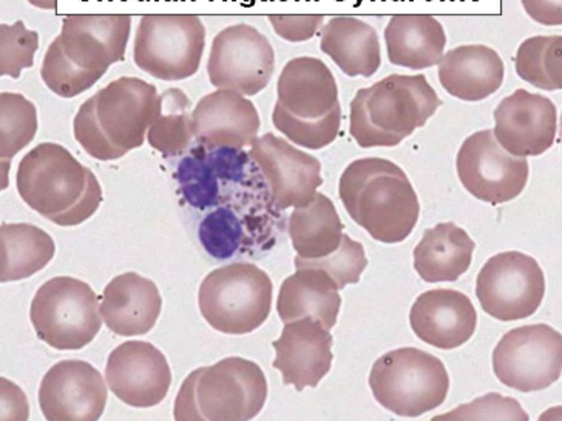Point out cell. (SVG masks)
I'll use <instances>...</instances> for the list:
<instances>
[{"label":"cell","mask_w":562,"mask_h":421,"mask_svg":"<svg viewBox=\"0 0 562 421\" xmlns=\"http://www.w3.org/2000/svg\"><path fill=\"white\" fill-rule=\"evenodd\" d=\"M339 195L348 215L385 244L405 241L419 221L420 204L412 182L389 159L351 162L341 174Z\"/></svg>","instance_id":"1"},{"label":"cell","mask_w":562,"mask_h":421,"mask_svg":"<svg viewBox=\"0 0 562 421\" xmlns=\"http://www.w3.org/2000/svg\"><path fill=\"white\" fill-rule=\"evenodd\" d=\"M18 192L26 206L60 227L86 223L102 203L94 173L59 144L42 143L22 158Z\"/></svg>","instance_id":"2"},{"label":"cell","mask_w":562,"mask_h":421,"mask_svg":"<svg viewBox=\"0 0 562 421\" xmlns=\"http://www.w3.org/2000/svg\"><path fill=\"white\" fill-rule=\"evenodd\" d=\"M442 101L424 75H391L351 102L349 133L362 149L396 147L435 116Z\"/></svg>","instance_id":"3"},{"label":"cell","mask_w":562,"mask_h":421,"mask_svg":"<svg viewBox=\"0 0 562 421\" xmlns=\"http://www.w3.org/2000/svg\"><path fill=\"white\" fill-rule=\"evenodd\" d=\"M268 382L257 363L229 356L193 371L182 383L177 420H252L265 408Z\"/></svg>","instance_id":"4"},{"label":"cell","mask_w":562,"mask_h":421,"mask_svg":"<svg viewBox=\"0 0 562 421\" xmlns=\"http://www.w3.org/2000/svg\"><path fill=\"white\" fill-rule=\"evenodd\" d=\"M370 388L375 400L398 417H416L447 400L450 377L438 356L402 348L381 356L372 366Z\"/></svg>","instance_id":"5"},{"label":"cell","mask_w":562,"mask_h":421,"mask_svg":"<svg viewBox=\"0 0 562 421\" xmlns=\"http://www.w3.org/2000/svg\"><path fill=\"white\" fill-rule=\"evenodd\" d=\"M272 292L271 278L256 264L224 265L201 283L200 312L215 331L245 335L268 320Z\"/></svg>","instance_id":"6"},{"label":"cell","mask_w":562,"mask_h":421,"mask_svg":"<svg viewBox=\"0 0 562 421\" xmlns=\"http://www.w3.org/2000/svg\"><path fill=\"white\" fill-rule=\"evenodd\" d=\"M34 331L56 351H79L101 331L98 297L89 284L71 276L48 280L30 310Z\"/></svg>","instance_id":"7"},{"label":"cell","mask_w":562,"mask_h":421,"mask_svg":"<svg viewBox=\"0 0 562 421\" xmlns=\"http://www.w3.org/2000/svg\"><path fill=\"white\" fill-rule=\"evenodd\" d=\"M206 29L196 14H146L133 44L140 70L159 81H182L199 71Z\"/></svg>","instance_id":"8"},{"label":"cell","mask_w":562,"mask_h":421,"mask_svg":"<svg viewBox=\"0 0 562 421\" xmlns=\"http://www.w3.org/2000/svg\"><path fill=\"white\" fill-rule=\"evenodd\" d=\"M108 144L112 161L139 149L157 115V87L138 78H120L81 107Z\"/></svg>","instance_id":"9"},{"label":"cell","mask_w":562,"mask_h":421,"mask_svg":"<svg viewBox=\"0 0 562 421\" xmlns=\"http://www.w3.org/2000/svg\"><path fill=\"white\" fill-rule=\"evenodd\" d=\"M497 380L519 392H538L561 378L562 337L547 325L505 333L493 352Z\"/></svg>","instance_id":"10"},{"label":"cell","mask_w":562,"mask_h":421,"mask_svg":"<svg viewBox=\"0 0 562 421\" xmlns=\"http://www.w3.org/2000/svg\"><path fill=\"white\" fill-rule=\"evenodd\" d=\"M476 295L490 317L499 321L524 320L537 314L544 299V272L526 253H497L477 275Z\"/></svg>","instance_id":"11"},{"label":"cell","mask_w":562,"mask_h":421,"mask_svg":"<svg viewBox=\"0 0 562 421\" xmlns=\"http://www.w3.org/2000/svg\"><path fill=\"white\" fill-rule=\"evenodd\" d=\"M273 70L276 52L271 42L254 26H227L212 42L207 75L218 90L256 96L269 86Z\"/></svg>","instance_id":"12"},{"label":"cell","mask_w":562,"mask_h":421,"mask_svg":"<svg viewBox=\"0 0 562 421\" xmlns=\"http://www.w3.org/2000/svg\"><path fill=\"white\" fill-rule=\"evenodd\" d=\"M456 167L465 191L490 204L518 198L529 181V162L505 151L493 130L477 132L463 140Z\"/></svg>","instance_id":"13"},{"label":"cell","mask_w":562,"mask_h":421,"mask_svg":"<svg viewBox=\"0 0 562 421\" xmlns=\"http://www.w3.org/2000/svg\"><path fill=\"white\" fill-rule=\"evenodd\" d=\"M249 158L268 181L279 210L306 206L323 184L321 161L272 133L250 144Z\"/></svg>","instance_id":"14"},{"label":"cell","mask_w":562,"mask_h":421,"mask_svg":"<svg viewBox=\"0 0 562 421\" xmlns=\"http://www.w3.org/2000/svg\"><path fill=\"white\" fill-rule=\"evenodd\" d=\"M105 382L123 403L154 408L172 385V371L158 348L147 341H127L110 352Z\"/></svg>","instance_id":"15"},{"label":"cell","mask_w":562,"mask_h":421,"mask_svg":"<svg viewBox=\"0 0 562 421\" xmlns=\"http://www.w3.org/2000/svg\"><path fill=\"white\" fill-rule=\"evenodd\" d=\"M108 396V386L97 367L67 360L55 364L42 378L41 411L47 420H100Z\"/></svg>","instance_id":"16"},{"label":"cell","mask_w":562,"mask_h":421,"mask_svg":"<svg viewBox=\"0 0 562 421\" xmlns=\"http://www.w3.org/2000/svg\"><path fill=\"white\" fill-rule=\"evenodd\" d=\"M495 138L513 157H539L552 149L558 133L557 107L549 98L516 90L495 110Z\"/></svg>","instance_id":"17"},{"label":"cell","mask_w":562,"mask_h":421,"mask_svg":"<svg viewBox=\"0 0 562 421\" xmlns=\"http://www.w3.org/2000/svg\"><path fill=\"white\" fill-rule=\"evenodd\" d=\"M131 32L128 14H71L64 19L58 37L75 66L104 76L124 60Z\"/></svg>","instance_id":"18"},{"label":"cell","mask_w":562,"mask_h":421,"mask_svg":"<svg viewBox=\"0 0 562 421\" xmlns=\"http://www.w3.org/2000/svg\"><path fill=\"white\" fill-rule=\"evenodd\" d=\"M272 346L277 354L273 367L281 372L284 385L294 386L299 392L317 388L331 371L333 335L313 318L284 322L283 332Z\"/></svg>","instance_id":"19"},{"label":"cell","mask_w":562,"mask_h":421,"mask_svg":"<svg viewBox=\"0 0 562 421\" xmlns=\"http://www.w3.org/2000/svg\"><path fill=\"white\" fill-rule=\"evenodd\" d=\"M193 138L207 149L243 150L257 139L260 116L252 101L234 90H216L191 113Z\"/></svg>","instance_id":"20"},{"label":"cell","mask_w":562,"mask_h":421,"mask_svg":"<svg viewBox=\"0 0 562 421\" xmlns=\"http://www.w3.org/2000/svg\"><path fill=\"white\" fill-rule=\"evenodd\" d=\"M409 325L424 343L451 351L472 339L476 331L477 314L473 303L462 292L428 291L414 303Z\"/></svg>","instance_id":"21"},{"label":"cell","mask_w":562,"mask_h":421,"mask_svg":"<svg viewBox=\"0 0 562 421\" xmlns=\"http://www.w3.org/2000/svg\"><path fill=\"white\" fill-rule=\"evenodd\" d=\"M277 104L299 120L315 121L333 112L339 102V89L333 71L323 60L302 56L281 70L277 82Z\"/></svg>","instance_id":"22"},{"label":"cell","mask_w":562,"mask_h":421,"mask_svg":"<svg viewBox=\"0 0 562 421\" xmlns=\"http://www.w3.org/2000/svg\"><path fill=\"white\" fill-rule=\"evenodd\" d=\"M161 309L157 284L135 272L110 281L100 307L102 321L120 337L146 335L157 325Z\"/></svg>","instance_id":"23"},{"label":"cell","mask_w":562,"mask_h":421,"mask_svg":"<svg viewBox=\"0 0 562 421\" xmlns=\"http://www.w3.org/2000/svg\"><path fill=\"white\" fill-rule=\"evenodd\" d=\"M438 66L443 89L461 101L487 100L504 82L503 59L487 45L453 48L442 56Z\"/></svg>","instance_id":"24"},{"label":"cell","mask_w":562,"mask_h":421,"mask_svg":"<svg viewBox=\"0 0 562 421\" xmlns=\"http://www.w3.org/2000/svg\"><path fill=\"white\" fill-rule=\"evenodd\" d=\"M339 286L322 269L300 265L297 272L283 281L277 299V312L283 322L313 318L331 331L339 318Z\"/></svg>","instance_id":"25"},{"label":"cell","mask_w":562,"mask_h":421,"mask_svg":"<svg viewBox=\"0 0 562 421\" xmlns=\"http://www.w3.org/2000/svg\"><path fill=\"white\" fill-rule=\"evenodd\" d=\"M385 45L393 66L425 70L446 55L447 34L430 14H396L386 25Z\"/></svg>","instance_id":"26"},{"label":"cell","mask_w":562,"mask_h":421,"mask_svg":"<svg viewBox=\"0 0 562 421\" xmlns=\"http://www.w3.org/2000/svg\"><path fill=\"white\" fill-rule=\"evenodd\" d=\"M321 48L349 78H371L381 68L379 34L360 19L333 18L323 25Z\"/></svg>","instance_id":"27"},{"label":"cell","mask_w":562,"mask_h":421,"mask_svg":"<svg viewBox=\"0 0 562 421\" xmlns=\"http://www.w3.org/2000/svg\"><path fill=\"white\" fill-rule=\"evenodd\" d=\"M476 244L453 223H440L425 230L414 249V269L427 283H454L472 265Z\"/></svg>","instance_id":"28"},{"label":"cell","mask_w":562,"mask_h":421,"mask_svg":"<svg viewBox=\"0 0 562 421\" xmlns=\"http://www.w3.org/2000/svg\"><path fill=\"white\" fill-rule=\"evenodd\" d=\"M55 241L32 224L0 226V283L30 278L55 257Z\"/></svg>","instance_id":"29"},{"label":"cell","mask_w":562,"mask_h":421,"mask_svg":"<svg viewBox=\"0 0 562 421\" xmlns=\"http://www.w3.org/2000/svg\"><path fill=\"white\" fill-rule=\"evenodd\" d=\"M288 230L299 257L313 260L329 255L339 248L344 223L333 201L323 193H315L311 203L292 212Z\"/></svg>","instance_id":"30"},{"label":"cell","mask_w":562,"mask_h":421,"mask_svg":"<svg viewBox=\"0 0 562 421\" xmlns=\"http://www.w3.org/2000/svg\"><path fill=\"white\" fill-rule=\"evenodd\" d=\"M191 100L180 89L166 90L158 96L157 115L146 138L151 149L165 157H178L191 147L193 139Z\"/></svg>","instance_id":"31"},{"label":"cell","mask_w":562,"mask_h":421,"mask_svg":"<svg viewBox=\"0 0 562 421\" xmlns=\"http://www.w3.org/2000/svg\"><path fill=\"white\" fill-rule=\"evenodd\" d=\"M516 73L537 89H562V36H535L519 45Z\"/></svg>","instance_id":"32"},{"label":"cell","mask_w":562,"mask_h":421,"mask_svg":"<svg viewBox=\"0 0 562 421\" xmlns=\"http://www.w3.org/2000/svg\"><path fill=\"white\" fill-rule=\"evenodd\" d=\"M37 110L24 94L0 93V159H13L32 144Z\"/></svg>","instance_id":"33"},{"label":"cell","mask_w":562,"mask_h":421,"mask_svg":"<svg viewBox=\"0 0 562 421\" xmlns=\"http://www.w3.org/2000/svg\"><path fill=\"white\" fill-rule=\"evenodd\" d=\"M272 123L277 130L283 133L288 139L310 150H321L337 139L341 124V109L337 105L328 115L321 120L305 121L290 115L283 107L276 104L272 113Z\"/></svg>","instance_id":"34"},{"label":"cell","mask_w":562,"mask_h":421,"mask_svg":"<svg viewBox=\"0 0 562 421\" xmlns=\"http://www.w3.org/2000/svg\"><path fill=\"white\" fill-rule=\"evenodd\" d=\"M41 76L48 90L66 100L79 96L83 91L90 90L102 78L93 71L75 66L60 47L59 37L52 42L45 53Z\"/></svg>","instance_id":"35"},{"label":"cell","mask_w":562,"mask_h":421,"mask_svg":"<svg viewBox=\"0 0 562 421\" xmlns=\"http://www.w3.org/2000/svg\"><path fill=\"white\" fill-rule=\"evenodd\" d=\"M295 268L300 265H313V268L322 269L331 275L336 281L339 291L345 289L348 284L359 283L360 276L367 269L368 260L364 255L362 242L351 240L348 235L341 237L340 246L329 255L322 258H295Z\"/></svg>","instance_id":"36"},{"label":"cell","mask_w":562,"mask_h":421,"mask_svg":"<svg viewBox=\"0 0 562 421\" xmlns=\"http://www.w3.org/2000/svg\"><path fill=\"white\" fill-rule=\"evenodd\" d=\"M40 50V34L26 29L24 22L13 25L0 24V78H21L25 68L34 66V56Z\"/></svg>","instance_id":"37"},{"label":"cell","mask_w":562,"mask_h":421,"mask_svg":"<svg viewBox=\"0 0 562 421\" xmlns=\"http://www.w3.org/2000/svg\"><path fill=\"white\" fill-rule=\"evenodd\" d=\"M240 235L237 218L224 208L209 215L200 227V240L204 249L216 258L231 257L237 250Z\"/></svg>","instance_id":"38"},{"label":"cell","mask_w":562,"mask_h":421,"mask_svg":"<svg viewBox=\"0 0 562 421\" xmlns=\"http://www.w3.org/2000/svg\"><path fill=\"white\" fill-rule=\"evenodd\" d=\"M435 420H529L521 405L501 394H488L473 403L463 405L454 411L436 417Z\"/></svg>","instance_id":"39"},{"label":"cell","mask_w":562,"mask_h":421,"mask_svg":"<svg viewBox=\"0 0 562 421\" xmlns=\"http://www.w3.org/2000/svg\"><path fill=\"white\" fill-rule=\"evenodd\" d=\"M323 14H272L269 16L273 32L288 42H306L313 39L321 29Z\"/></svg>","instance_id":"40"},{"label":"cell","mask_w":562,"mask_h":421,"mask_svg":"<svg viewBox=\"0 0 562 421\" xmlns=\"http://www.w3.org/2000/svg\"><path fill=\"white\" fill-rule=\"evenodd\" d=\"M30 405L24 390L0 377V420H29Z\"/></svg>","instance_id":"41"},{"label":"cell","mask_w":562,"mask_h":421,"mask_svg":"<svg viewBox=\"0 0 562 421\" xmlns=\"http://www.w3.org/2000/svg\"><path fill=\"white\" fill-rule=\"evenodd\" d=\"M524 9L533 21L542 25L562 24V0H522Z\"/></svg>","instance_id":"42"},{"label":"cell","mask_w":562,"mask_h":421,"mask_svg":"<svg viewBox=\"0 0 562 421\" xmlns=\"http://www.w3.org/2000/svg\"><path fill=\"white\" fill-rule=\"evenodd\" d=\"M10 159H0V191L9 187Z\"/></svg>","instance_id":"43"},{"label":"cell","mask_w":562,"mask_h":421,"mask_svg":"<svg viewBox=\"0 0 562 421\" xmlns=\"http://www.w3.org/2000/svg\"><path fill=\"white\" fill-rule=\"evenodd\" d=\"M30 5L41 10H56L58 0H29Z\"/></svg>","instance_id":"44"}]
</instances>
